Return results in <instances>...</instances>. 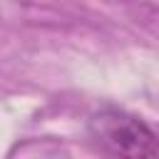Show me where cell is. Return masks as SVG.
<instances>
[{"label":"cell","mask_w":159,"mask_h":159,"mask_svg":"<svg viewBox=\"0 0 159 159\" xmlns=\"http://www.w3.org/2000/svg\"><path fill=\"white\" fill-rule=\"evenodd\" d=\"M87 134L92 144L112 157L147 159L159 154V134L139 117L107 107L89 117Z\"/></svg>","instance_id":"obj_1"}]
</instances>
